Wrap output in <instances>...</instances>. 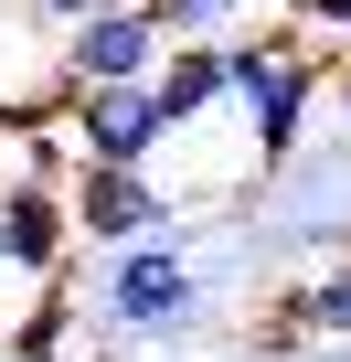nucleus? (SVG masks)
Instances as JSON below:
<instances>
[{
    "mask_svg": "<svg viewBox=\"0 0 351 362\" xmlns=\"http://www.w3.org/2000/svg\"><path fill=\"white\" fill-rule=\"evenodd\" d=\"M266 341H330V351H351V245H340V267H319L309 288L277 298Z\"/></svg>",
    "mask_w": 351,
    "mask_h": 362,
    "instance_id": "obj_7",
    "label": "nucleus"
},
{
    "mask_svg": "<svg viewBox=\"0 0 351 362\" xmlns=\"http://www.w3.org/2000/svg\"><path fill=\"white\" fill-rule=\"evenodd\" d=\"M32 11H43V22H54V33H75V22H85V11H138V0H32Z\"/></svg>",
    "mask_w": 351,
    "mask_h": 362,
    "instance_id": "obj_9",
    "label": "nucleus"
},
{
    "mask_svg": "<svg viewBox=\"0 0 351 362\" xmlns=\"http://www.w3.org/2000/svg\"><path fill=\"white\" fill-rule=\"evenodd\" d=\"M256 11L266 0H149V22L170 43H234V33H256Z\"/></svg>",
    "mask_w": 351,
    "mask_h": 362,
    "instance_id": "obj_8",
    "label": "nucleus"
},
{
    "mask_svg": "<svg viewBox=\"0 0 351 362\" xmlns=\"http://www.w3.org/2000/svg\"><path fill=\"white\" fill-rule=\"evenodd\" d=\"M0 267L22 277V298H43L54 277H75V214H64V192L0 170Z\"/></svg>",
    "mask_w": 351,
    "mask_h": 362,
    "instance_id": "obj_5",
    "label": "nucleus"
},
{
    "mask_svg": "<svg viewBox=\"0 0 351 362\" xmlns=\"http://www.w3.org/2000/svg\"><path fill=\"white\" fill-rule=\"evenodd\" d=\"M64 149H75V170H149L170 149L160 96L149 86H64Z\"/></svg>",
    "mask_w": 351,
    "mask_h": 362,
    "instance_id": "obj_2",
    "label": "nucleus"
},
{
    "mask_svg": "<svg viewBox=\"0 0 351 362\" xmlns=\"http://www.w3.org/2000/svg\"><path fill=\"white\" fill-rule=\"evenodd\" d=\"M340 107H351V96H340Z\"/></svg>",
    "mask_w": 351,
    "mask_h": 362,
    "instance_id": "obj_12",
    "label": "nucleus"
},
{
    "mask_svg": "<svg viewBox=\"0 0 351 362\" xmlns=\"http://www.w3.org/2000/svg\"><path fill=\"white\" fill-rule=\"evenodd\" d=\"M340 96H351V54H340Z\"/></svg>",
    "mask_w": 351,
    "mask_h": 362,
    "instance_id": "obj_10",
    "label": "nucleus"
},
{
    "mask_svg": "<svg viewBox=\"0 0 351 362\" xmlns=\"http://www.w3.org/2000/svg\"><path fill=\"white\" fill-rule=\"evenodd\" d=\"M0 362H11V351H0Z\"/></svg>",
    "mask_w": 351,
    "mask_h": 362,
    "instance_id": "obj_11",
    "label": "nucleus"
},
{
    "mask_svg": "<svg viewBox=\"0 0 351 362\" xmlns=\"http://www.w3.org/2000/svg\"><path fill=\"white\" fill-rule=\"evenodd\" d=\"M64 214H75V245H96V256L182 235V203L160 192V170H75L64 181Z\"/></svg>",
    "mask_w": 351,
    "mask_h": 362,
    "instance_id": "obj_3",
    "label": "nucleus"
},
{
    "mask_svg": "<svg viewBox=\"0 0 351 362\" xmlns=\"http://www.w3.org/2000/svg\"><path fill=\"white\" fill-rule=\"evenodd\" d=\"M149 96H160V128L170 139H192L203 117H224L234 96H224V43H170V64L149 75Z\"/></svg>",
    "mask_w": 351,
    "mask_h": 362,
    "instance_id": "obj_6",
    "label": "nucleus"
},
{
    "mask_svg": "<svg viewBox=\"0 0 351 362\" xmlns=\"http://www.w3.org/2000/svg\"><path fill=\"white\" fill-rule=\"evenodd\" d=\"M160 64H170V33L149 22V0H138V11H85L64 33V54H54L64 86H149Z\"/></svg>",
    "mask_w": 351,
    "mask_h": 362,
    "instance_id": "obj_4",
    "label": "nucleus"
},
{
    "mask_svg": "<svg viewBox=\"0 0 351 362\" xmlns=\"http://www.w3.org/2000/svg\"><path fill=\"white\" fill-rule=\"evenodd\" d=\"M182 235H192V224H182ZM182 235L107 256L85 309H96L107 330H128V341H182V330L203 320V277H192V245H182Z\"/></svg>",
    "mask_w": 351,
    "mask_h": 362,
    "instance_id": "obj_1",
    "label": "nucleus"
}]
</instances>
